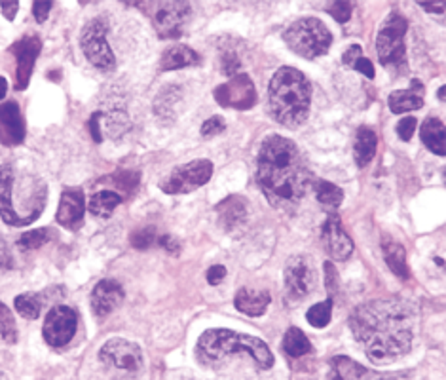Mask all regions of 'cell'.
<instances>
[{"mask_svg":"<svg viewBox=\"0 0 446 380\" xmlns=\"http://www.w3.org/2000/svg\"><path fill=\"white\" fill-rule=\"evenodd\" d=\"M348 323L372 363L397 361L412 348V310L399 299H374L359 304L349 314Z\"/></svg>","mask_w":446,"mask_h":380,"instance_id":"1","label":"cell"},{"mask_svg":"<svg viewBox=\"0 0 446 380\" xmlns=\"http://www.w3.org/2000/svg\"><path fill=\"white\" fill-rule=\"evenodd\" d=\"M256 184L276 210L285 213L300 205L312 184V171L298 147L281 135H268L256 154Z\"/></svg>","mask_w":446,"mask_h":380,"instance_id":"2","label":"cell"},{"mask_svg":"<svg viewBox=\"0 0 446 380\" xmlns=\"http://www.w3.org/2000/svg\"><path fill=\"white\" fill-rule=\"evenodd\" d=\"M268 107L277 124L289 130L300 128L312 107V86L306 74L295 67L277 69L268 86Z\"/></svg>","mask_w":446,"mask_h":380,"instance_id":"3","label":"cell"},{"mask_svg":"<svg viewBox=\"0 0 446 380\" xmlns=\"http://www.w3.org/2000/svg\"><path fill=\"white\" fill-rule=\"evenodd\" d=\"M247 354L264 371L274 367V354L268 344L253 334L237 333L232 329H207L196 344V358L200 363L211 365L228 355Z\"/></svg>","mask_w":446,"mask_h":380,"instance_id":"4","label":"cell"},{"mask_svg":"<svg viewBox=\"0 0 446 380\" xmlns=\"http://www.w3.org/2000/svg\"><path fill=\"white\" fill-rule=\"evenodd\" d=\"M283 40L296 55L304 60H317L328 52L333 44V34L321 20L302 18L285 29Z\"/></svg>","mask_w":446,"mask_h":380,"instance_id":"5","label":"cell"},{"mask_svg":"<svg viewBox=\"0 0 446 380\" xmlns=\"http://www.w3.org/2000/svg\"><path fill=\"white\" fill-rule=\"evenodd\" d=\"M408 21L399 12H391L380 25L376 34V53L382 65H399L405 61V36H407Z\"/></svg>","mask_w":446,"mask_h":380,"instance_id":"6","label":"cell"},{"mask_svg":"<svg viewBox=\"0 0 446 380\" xmlns=\"http://www.w3.org/2000/svg\"><path fill=\"white\" fill-rule=\"evenodd\" d=\"M109 25L103 18H95L82 31L80 46L84 52L85 60L90 61L95 69L103 72H111L116 69V57L112 52L111 44L106 40Z\"/></svg>","mask_w":446,"mask_h":380,"instance_id":"7","label":"cell"},{"mask_svg":"<svg viewBox=\"0 0 446 380\" xmlns=\"http://www.w3.org/2000/svg\"><path fill=\"white\" fill-rule=\"evenodd\" d=\"M148 12L152 25L156 29L160 39H179L184 33V25L190 20L192 8L183 0H165V2H152Z\"/></svg>","mask_w":446,"mask_h":380,"instance_id":"8","label":"cell"},{"mask_svg":"<svg viewBox=\"0 0 446 380\" xmlns=\"http://www.w3.org/2000/svg\"><path fill=\"white\" fill-rule=\"evenodd\" d=\"M213 175V162L209 160H192L188 164L179 165L171 171L169 177L160 183V189L165 194H188L194 190L202 189L205 183H209Z\"/></svg>","mask_w":446,"mask_h":380,"instance_id":"9","label":"cell"},{"mask_svg":"<svg viewBox=\"0 0 446 380\" xmlns=\"http://www.w3.org/2000/svg\"><path fill=\"white\" fill-rule=\"evenodd\" d=\"M99 360L109 367L118 369L124 373H137L145 365L143 350L139 344L125 339H111L99 350Z\"/></svg>","mask_w":446,"mask_h":380,"instance_id":"10","label":"cell"},{"mask_svg":"<svg viewBox=\"0 0 446 380\" xmlns=\"http://www.w3.org/2000/svg\"><path fill=\"white\" fill-rule=\"evenodd\" d=\"M78 327V314L71 306L57 304L46 314L42 334L52 348H63L73 341Z\"/></svg>","mask_w":446,"mask_h":380,"instance_id":"11","label":"cell"},{"mask_svg":"<svg viewBox=\"0 0 446 380\" xmlns=\"http://www.w3.org/2000/svg\"><path fill=\"white\" fill-rule=\"evenodd\" d=\"M215 99L224 109H236V111H249L256 103V90L249 74L239 72L232 76L228 82L215 88Z\"/></svg>","mask_w":446,"mask_h":380,"instance_id":"12","label":"cell"},{"mask_svg":"<svg viewBox=\"0 0 446 380\" xmlns=\"http://www.w3.org/2000/svg\"><path fill=\"white\" fill-rule=\"evenodd\" d=\"M314 289V269L306 255H293L285 264V291L293 302L302 301Z\"/></svg>","mask_w":446,"mask_h":380,"instance_id":"13","label":"cell"},{"mask_svg":"<svg viewBox=\"0 0 446 380\" xmlns=\"http://www.w3.org/2000/svg\"><path fill=\"white\" fill-rule=\"evenodd\" d=\"M90 133L95 143H101L103 139H120L132 128L127 112L122 109H111V111L93 112L92 118L88 122Z\"/></svg>","mask_w":446,"mask_h":380,"instance_id":"14","label":"cell"},{"mask_svg":"<svg viewBox=\"0 0 446 380\" xmlns=\"http://www.w3.org/2000/svg\"><path fill=\"white\" fill-rule=\"evenodd\" d=\"M10 52L15 55V61H18V72H15V90L23 92L29 82H31V76H33L34 63L39 60L40 52H42V42H40L39 36H23L21 40H18Z\"/></svg>","mask_w":446,"mask_h":380,"instance_id":"15","label":"cell"},{"mask_svg":"<svg viewBox=\"0 0 446 380\" xmlns=\"http://www.w3.org/2000/svg\"><path fill=\"white\" fill-rule=\"evenodd\" d=\"M321 240L325 243L328 257L335 261H348L351 253H354V240L344 230L340 223V217L336 215L335 211L328 213L327 221L321 229Z\"/></svg>","mask_w":446,"mask_h":380,"instance_id":"16","label":"cell"},{"mask_svg":"<svg viewBox=\"0 0 446 380\" xmlns=\"http://www.w3.org/2000/svg\"><path fill=\"white\" fill-rule=\"evenodd\" d=\"M215 213L218 217V224L224 232L236 236L249 223V203L242 196H228L217 203Z\"/></svg>","mask_w":446,"mask_h":380,"instance_id":"17","label":"cell"},{"mask_svg":"<svg viewBox=\"0 0 446 380\" xmlns=\"http://www.w3.org/2000/svg\"><path fill=\"white\" fill-rule=\"evenodd\" d=\"M85 198L82 189H67L61 194L60 208H57V223L69 230H78L84 223Z\"/></svg>","mask_w":446,"mask_h":380,"instance_id":"18","label":"cell"},{"mask_svg":"<svg viewBox=\"0 0 446 380\" xmlns=\"http://www.w3.org/2000/svg\"><path fill=\"white\" fill-rule=\"evenodd\" d=\"M124 301V289L116 280H101L93 287L90 302H92L93 314L97 318H106L118 308Z\"/></svg>","mask_w":446,"mask_h":380,"instance_id":"19","label":"cell"},{"mask_svg":"<svg viewBox=\"0 0 446 380\" xmlns=\"http://www.w3.org/2000/svg\"><path fill=\"white\" fill-rule=\"evenodd\" d=\"M25 141V122L20 107L13 101L0 105V143L6 147H18Z\"/></svg>","mask_w":446,"mask_h":380,"instance_id":"20","label":"cell"},{"mask_svg":"<svg viewBox=\"0 0 446 380\" xmlns=\"http://www.w3.org/2000/svg\"><path fill=\"white\" fill-rule=\"evenodd\" d=\"M330 367H333L336 380H395V376H391V374L376 373V371L363 367L361 363H357L348 355L333 358Z\"/></svg>","mask_w":446,"mask_h":380,"instance_id":"21","label":"cell"},{"mask_svg":"<svg viewBox=\"0 0 446 380\" xmlns=\"http://www.w3.org/2000/svg\"><path fill=\"white\" fill-rule=\"evenodd\" d=\"M236 308L245 315L251 318H258V315L266 314L270 306V293L266 289H249L242 287L236 293L234 299Z\"/></svg>","mask_w":446,"mask_h":380,"instance_id":"22","label":"cell"},{"mask_svg":"<svg viewBox=\"0 0 446 380\" xmlns=\"http://www.w3.org/2000/svg\"><path fill=\"white\" fill-rule=\"evenodd\" d=\"M202 61L200 53L194 52L190 46H173L169 50H165L162 60H160V69L162 71H177V69H184V67H194Z\"/></svg>","mask_w":446,"mask_h":380,"instance_id":"23","label":"cell"},{"mask_svg":"<svg viewBox=\"0 0 446 380\" xmlns=\"http://www.w3.org/2000/svg\"><path fill=\"white\" fill-rule=\"evenodd\" d=\"M382 253H384V259H386V264L389 266V270L397 278H400V280L410 278L407 264V251L399 242H395L391 238H384L382 240Z\"/></svg>","mask_w":446,"mask_h":380,"instance_id":"24","label":"cell"},{"mask_svg":"<svg viewBox=\"0 0 446 380\" xmlns=\"http://www.w3.org/2000/svg\"><path fill=\"white\" fill-rule=\"evenodd\" d=\"M376 147H378V137L370 128H365L361 125L357 133H355L354 141V158L359 168H365L367 164H370V160L376 154Z\"/></svg>","mask_w":446,"mask_h":380,"instance_id":"25","label":"cell"},{"mask_svg":"<svg viewBox=\"0 0 446 380\" xmlns=\"http://www.w3.org/2000/svg\"><path fill=\"white\" fill-rule=\"evenodd\" d=\"M421 141L426 144L429 151L437 154V156H445L446 154V144H445V122L439 118H429L421 124L420 130Z\"/></svg>","mask_w":446,"mask_h":380,"instance_id":"26","label":"cell"},{"mask_svg":"<svg viewBox=\"0 0 446 380\" xmlns=\"http://www.w3.org/2000/svg\"><path fill=\"white\" fill-rule=\"evenodd\" d=\"M181 92H183V90H181L177 84L164 86V88L160 90V93H158L156 99H154V112H156L160 118H173V114H175V105H177L179 99H181Z\"/></svg>","mask_w":446,"mask_h":380,"instance_id":"27","label":"cell"},{"mask_svg":"<svg viewBox=\"0 0 446 380\" xmlns=\"http://www.w3.org/2000/svg\"><path fill=\"white\" fill-rule=\"evenodd\" d=\"M122 200H124L122 194L114 192V190H101L97 194H93L90 203H88V210L92 215L105 219V217L112 215V211L118 208Z\"/></svg>","mask_w":446,"mask_h":380,"instance_id":"28","label":"cell"},{"mask_svg":"<svg viewBox=\"0 0 446 380\" xmlns=\"http://www.w3.org/2000/svg\"><path fill=\"white\" fill-rule=\"evenodd\" d=\"M283 350L289 358H302V355H308L314 348L304 331L298 327H291L283 337Z\"/></svg>","mask_w":446,"mask_h":380,"instance_id":"29","label":"cell"},{"mask_svg":"<svg viewBox=\"0 0 446 380\" xmlns=\"http://www.w3.org/2000/svg\"><path fill=\"white\" fill-rule=\"evenodd\" d=\"M387 105L391 109V112L395 114H403V112H410V111H418L424 107V99L421 95H418L416 92H408V90H397L389 95L387 99Z\"/></svg>","mask_w":446,"mask_h":380,"instance_id":"30","label":"cell"},{"mask_svg":"<svg viewBox=\"0 0 446 380\" xmlns=\"http://www.w3.org/2000/svg\"><path fill=\"white\" fill-rule=\"evenodd\" d=\"M314 190H315V198L317 202L323 203L325 208H338L344 200V190L340 186H336L335 183H328V181H315L314 183Z\"/></svg>","mask_w":446,"mask_h":380,"instance_id":"31","label":"cell"},{"mask_svg":"<svg viewBox=\"0 0 446 380\" xmlns=\"http://www.w3.org/2000/svg\"><path fill=\"white\" fill-rule=\"evenodd\" d=\"M18 314L23 315L25 320H36L42 312V301L36 293H21L13 299Z\"/></svg>","mask_w":446,"mask_h":380,"instance_id":"32","label":"cell"},{"mask_svg":"<svg viewBox=\"0 0 446 380\" xmlns=\"http://www.w3.org/2000/svg\"><path fill=\"white\" fill-rule=\"evenodd\" d=\"M114 186L122 190V196H133L139 189V181H141V173L132 170H118L111 177Z\"/></svg>","mask_w":446,"mask_h":380,"instance_id":"33","label":"cell"},{"mask_svg":"<svg viewBox=\"0 0 446 380\" xmlns=\"http://www.w3.org/2000/svg\"><path fill=\"white\" fill-rule=\"evenodd\" d=\"M330 315H333V299L328 297L327 301L314 304L312 308L306 312V320L312 327L323 329L330 323Z\"/></svg>","mask_w":446,"mask_h":380,"instance_id":"34","label":"cell"},{"mask_svg":"<svg viewBox=\"0 0 446 380\" xmlns=\"http://www.w3.org/2000/svg\"><path fill=\"white\" fill-rule=\"evenodd\" d=\"M0 334H2V341L6 342V344H15L18 342L15 318H13L12 310L8 308L2 301H0Z\"/></svg>","mask_w":446,"mask_h":380,"instance_id":"35","label":"cell"},{"mask_svg":"<svg viewBox=\"0 0 446 380\" xmlns=\"http://www.w3.org/2000/svg\"><path fill=\"white\" fill-rule=\"evenodd\" d=\"M50 238H52L50 229L29 230V232H25V234H21V238L18 240V247H20L21 251L39 250L40 245H44Z\"/></svg>","mask_w":446,"mask_h":380,"instance_id":"36","label":"cell"},{"mask_svg":"<svg viewBox=\"0 0 446 380\" xmlns=\"http://www.w3.org/2000/svg\"><path fill=\"white\" fill-rule=\"evenodd\" d=\"M130 242L135 250H148L152 243L156 242V229L154 226H145V229L135 230L130 238Z\"/></svg>","mask_w":446,"mask_h":380,"instance_id":"37","label":"cell"},{"mask_svg":"<svg viewBox=\"0 0 446 380\" xmlns=\"http://www.w3.org/2000/svg\"><path fill=\"white\" fill-rule=\"evenodd\" d=\"M221 71L226 76H236L242 71V60L234 50H226L221 57Z\"/></svg>","mask_w":446,"mask_h":380,"instance_id":"38","label":"cell"},{"mask_svg":"<svg viewBox=\"0 0 446 380\" xmlns=\"http://www.w3.org/2000/svg\"><path fill=\"white\" fill-rule=\"evenodd\" d=\"M327 12L330 13L338 23H346V21L349 20V15H351V4H349L348 0H336V2H333V4L327 8Z\"/></svg>","mask_w":446,"mask_h":380,"instance_id":"39","label":"cell"},{"mask_svg":"<svg viewBox=\"0 0 446 380\" xmlns=\"http://www.w3.org/2000/svg\"><path fill=\"white\" fill-rule=\"evenodd\" d=\"M323 270H325V285H327L328 289V297L333 299L336 291H338V287H340L338 272H336L335 264H333L330 261H327L325 264H323Z\"/></svg>","mask_w":446,"mask_h":380,"instance_id":"40","label":"cell"},{"mask_svg":"<svg viewBox=\"0 0 446 380\" xmlns=\"http://www.w3.org/2000/svg\"><path fill=\"white\" fill-rule=\"evenodd\" d=\"M224 130H226V122H224L223 116H211L202 125V135L204 137H215V135H221Z\"/></svg>","mask_w":446,"mask_h":380,"instance_id":"41","label":"cell"},{"mask_svg":"<svg viewBox=\"0 0 446 380\" xmlns=\"http://www.w3.org/2000/svg\"><path fill=\"white\" fill-rule=\"evenodd\" d=\"M416 125H418V120L414 118V116H407V118L399 120V124H397V135H399L403 141H410L414 131H416Z\"/></svg>","mask_w":446,"mask_h":380,"instance_id":"42","label":"cell"},{"mask_svg":"<svg viewBox=\"0 0 446 380\" xmlns=\"http://www.w3.org/2000/svg\"><path fill=\"white\" fill-rule=\"evenodd\" d=\"M52 2L50 0H36L33 4V15H34V20H36V23H44L48 18V13H50V10H52Z\"/></svg>","mask_w":446,"mask_h":380,"instance_id":"43","label":"cell"},{"mask_svg":"<svg viewBox=\"0 0 446 380\" xmlns=\"http://www.w3.org/2000/svg\"><path fill=\"white\" fill-rule=\"evenodd\" d=\"M158 243H160V247H164L171 255H179V251H181V243H179V240L177 238L169 236V234L158 238Z\"/></svg>","mask_w":446,"mask_h":380,"instance_id":"44","label":"cell"},{"mask_svg":"<svg viewBox=\"0 0 446 380\" xmlns=\"http://www.w3.org/2000/svg\"><path fill=\"white\" fill-rule=\"evenodd\" d=\"M359 57H363L361 46H359V44H351V46H349L348 50L344 52V55H342V63L351 69L355 61L359 60Z\"/></svg>","mask_w":446,"mask_h":380,"instance_id":"45","label":"cell"},{"mask_svg":"<svg viewBox=\"0 0 446 380\" xmlns=\"http://www.w3.org/2000/svg\"><path fill=\"white\" fill-rule=\"evenodd\" d=\"M351 69H355L357 72H361V74H365V76H367V79H370V80H372L374 74H376V71H374L372 61L367 60V57H359V60L355 61Z\"/></svg>","mask_w":446,"mask_h":380,"instance_id":"46","label":"cell"},{"mask_svg":"<svg viewBox=\"0 0 446 380\" xmlns=\"http://www.w3.org/2000/svg\"><path fill=\"white\" fill-rule=\"evenodd\" d=\"M224 278H226V269H224L223 264H215V266H211L207 270V282H209V285H218Z\"/></svg>","mask_w":446,"mask_h":380,"instance_id":"47","label":"cell"},{"mask_svg":"<svg viewBox=\"0 0 446 380\" xmlns=\"http://www.w3.org/2000/svg\"><path fill=\"white\" fill-rule=\"evenodd\" d=\"M0 10L4 13V18L8 21L15 20V13L20 10V2L18 0H12V2H0Z\"/></svg>","mask_w":446,"mask_h":380,"instance_id":"48","label":"cell"},{"mask_svg":"<svg viewBox=\"0 0 446 380\" xmlns=\"http://www.w3.org/2000/svg\"><path fill=\"white\" fill-rule=\"evenodd\" d=\"M420 8H424L426 12H431V13H442L445 12V2H420Z\"/></svg>","mask_w":446,"mask_h":380,"instance_id":"49","label":"cell"},{"mask_svg":"<svg viewBox=\"0 0 446 380\" xmlns=\"http://www.w3.org/2000/svg\"><path fill=\"white\" fill-rule=\"evenodd\" d=\"M8 92V82L4 76H0V99H4V95H6Z\"/></svg>","mask_w":446,"mask_h":380,"instance_id":"50","label":"cell"},{"mask_svg":"<svg viewBox=\"0 0 446 380\" xmlns=\"http://www.w3.org/2000/svg\"><path fill=\"white\" fill-rule=\"evenodd\" d=\"M445 92H446V86H440L439 93H437V97H439L440 101H445Z\"/></svg>","mask_w":446,"mask_h":380,"instance_id":"51","label":"cell"}]
</instances>
